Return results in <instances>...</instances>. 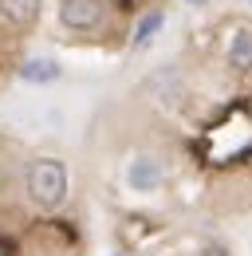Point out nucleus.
<instances>
[{
  "mask_svg": "<svg viewBox=\"0 0 252 256\" xmlns=\"http://www.w3.org/2000/svg\"><path fill=\"white\" fill-rule=\"evenodd\" d=\"M106 0H60V20L67 32H94L102 28Z\"/></svg>",
  "mask_w": 252,
  "mask_h": 256,
  "instance_id": "f03ea898",
  "label": "nucleus"
},
{
  "mask_svg": "<svg viewBox=\"0 0 252 256\" xmlns=\"http://www.w3.org/2000/svg\"><path fill=\"white\" fill-rule=\"evenodd\" d=\"M20 79H24V83H36V87H48V83L60 79V64H56V60H44V56L24 60V64H20Z\"/></svg>",
  "mask_w": 252,
  "mask_h": 256,
  "instance_id": "423d86ee",
  "label": "nucleus"
},
{
  "mask_svg": "<svg viewBox=\"0 0 252 256\" xmlns=\"http://www.w3.org/2000/svg\"><path fill=\"white\" fill-rule=\"evenodd\" d=\"M0 16L12 28H32L40 16V0H0Z\"/></svg>",
  "mask_w": 252,
  "mask_h": 256,
  "instance_id": "39448f33",
  "label": "nucleus"
},
{
  "mask_svg": "<svg viewBox=\"0 0 252 256\" xmlns=\"http://www.w3.org/2000/svg\"><path fill=\"white\" fill-rule=\"evenodd\" d=\"M110 4H118V8H126V12H130V8H138L142 0H110Z\"/></svg>",
  "mask_w": 252,
  "mask_h": 256,
  "instance_id": "1a4fd4ad",
  "label": "nucleus"
},
{
  "mask_svg": "<svg viewBox=\"0 0 252 256\" xmlns=\"http://www.w3.org/2000/svg\"><path fill=\"white\" fill-rule=\"evenodd\" d=\"M162 24H166V12H162V8L142 12V20H138V28H134V48H146V44L162 32Z\"/></svg>",
  "mask_w": 252,
  "mask_h": 256,
  "instance_id": "0eeeda50",
  "label": "nucleus"
},
{
  "mask_svg": "<svg viewBox=\"0 0 252 256\" xmlns=\"http://www.w3.org/2000/svg\"><path fill=\"white\" fill-rule=\"evenodd\" d=\"M71 190V178H67V166L60 158H32L28 174H24V193L40 213H56Z\"/></svg>",
  "mask_w": 252,
  "mask_h": 256,
  "instance_id": "f257e3e1",
  "label": "nucleus"
},
{
  "mask_svg": "<svg viewBox=\"0 0 252 256\" xmlns=\"http://www.w3.org/2000/svg\"><path fill=\"white\" fill-rule=\"evenodd\" d=\"M201 256H228V248H224V244H217V240H209V244L201 248Z\"/></svg>",
  "mask_w": 252,
  "mask_h": 256,
  "instance_id": "6e6552de",
  "label": "nucleus"
},
{
  "mask_svg": "<svg viewBox=\"0 0 252 256\" xmlns=\"http://www.w3.org/2000/svg\"><path fill=\"white\" fill-rule=\"evenodd\" d=\"M224 60L232 71H252V24H240L224 44Z\"/></svg>",
  "mask_w": 252,
  "mask_h": 256,
  "instance_id": "20e7f679",
  "label": "nucleus"
},
{
  "mask_svg": "<svg viewBox=\"0 0 252 256\" xmlns=\"http://www.w3.org/2000/svg\"><path fill=\"white\" fill-rule=\"evenodd\" d=\"M189 4H205V0H189Z\"/></svg>",
  "mask_w": 252,
  "mask_h": 256,
  "instance_id": "9d476101",
  "label": "nucleus"
},
{
  "mask_svg": "<svg viewBox=\"0 0 252 256\" xmlns=\"http://www.w3.org/2000/svg\"><path fill=\"white\" fill-rule=\"evenodd\" d=\"M126 182H130L134 193H158L162 182H166V170H162L158 158L138 154V158H130V166H126Z\"/></svg>",
  "mask_w": 252,
  "mask_h": 256,
  "instance_id": "7ed1b4c3",
  "label": "nucleus"
}]
</instances>
